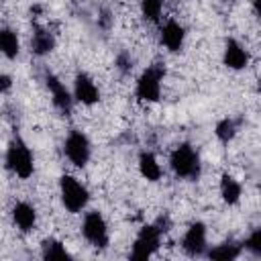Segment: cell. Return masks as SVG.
I'll use <instances>...</instances> for the list:
<instances>
[{"instance_id": "6da1fadb", "label": "cell", "mask_w": 261, "mask_h": 261, "mask_svg": "<svg viewBox=\"0 0 261 261\" xmlns=\"http://www.w3.org/2000/svg\"><path fill=\"white\" fill-rule=\"evenodd\" d=\"M169 165H171V171L181 179H196L202 169L200 155L190 143H181L171 151Z\"/></svg>"}, {"instance_id": "7a4b0ae2", "label": "cell", "mask_w": 261, "mask_h": 261, "mask_svg": "<svg viewBox=\"0 0 261 261\" xmlns=\"http://www.w3.org/2000/svg\"><path fill=\"white\" fill-rule=\"evenodd\" d=\"M6 167L18 175L20 179H27L33 175L35 171V161H33V153L29 149V145L20 139V137H14L6 149Z\"/></svg>"}, {"instance_id": "3957f363", "label": "cell", "mask_w": 261, "mask_h": 261, "mask_svg": "<svg viewBox=\"0 0 261 261\" xmlns=\"http://www.w3.org/2000/svg\"><path fill=\"white\" fill-rule=\"evenodd\" d=\"M59 196H61V204L65 206L67 212H82L88 202H90V192L88 188L75 179L73 175H61L59 179Z\"/></svg>"}, {"instance_id": "277c9868", "label": "cell", "mask_w": 261, "mask_h": 261, "mask_svg": "<svg viewBox=\"0 0 261 261\" xmlns=\"http://www.w3.org/2000/svg\"><path fill=\"white\" fill-rule=\"evenodd\" d=\"M165 75V69L155 63L151 67H147L139 80H137V86H135V94L141 102H157L159 96H161V80Z\"/></svg>"}, {"instance_id": "5b68a950", "label": "cell", "mask_w": 261, "mask_h": 261, "mask_svg": "<svg viewBox=\"0 0 261 261\" xmlns=\"http://www.w3.org/2000/svg\"><path fill=\"white\" fill-rule=\"evenodd\" d=\"M82 234H84V239H86L92 247H96V249H106V247H108V241H110L108 224H106L104 216H102L98 210L86 212L84 222H82Z\"/></svg>"}, {"instance_id": "8992f818", "label": "cell", "mask_w": 261, "mask_h": 261, "mask_svg": "<svg viewBox=\"0 0 261 261\" xmlns=\"http://www.w3.org/2000/svg\"><path fill=\"white\" fill-rule=\"evenodd\" d=\"M159 245H161V228L157 224H145V226H141V230L133 243L130 257L137 261L149 259L159 249Z\"/></svg>"}, {"instance_id": "52a82bcc", "label": "cell", "mask_w": 261, "mask_h": 261, "mask_svg": "<svg viewBox=\"0 0 261 261\" xmlns=\"http://www.w3.org/2000/svg\"><path fill=\"white\" fill-rule=\"evenodd\" d=\"M63 153L69 159V163H73L75 167H86L90 161V155H92V145L82 130H71L65 137Z\"/></svg>"}, {"instance_id": "ba28073f", "label": "cell", "mask_w": 261, "mask_h": 261, "mask_svg": "<svg viewBox=\"0 0 261 261\" xmlns=\"http://www.w3.org/2000/svg\"><path fill=\"white\" fill-rule=\"evenodd\" d=\"M45 84H47V90L51 92V100H53V106L61 112V114H69L71 108H73V94L65 88V84L53 75V73H47L45 75Z\"/></svg>"}, {"instance_id": "9c48e42d", "label": "cell", "mask_w": 261, "mask_h": 261, "mask_svg": "<svg viewBox=\"0 0 261 261\" xmlns=\"http://www.w3.org/2000/svg\"><path fill=\"white\" fill-rule=\"evenodd\" d=\"M73 100H77L84 106H94L100 100V90L94 84V80L88 73H77L73 80Z\"/></svg>"}, {"instance_id": "30bf717a", "label": "cell", "mask_w": 261, "mask_h": 261, "mask_svg": "<svg viewBox=\"0 0 261 261\" xmlns=\"http://www.w3.org/2000/svg\"><path fill=\"white\" fill-rule=\"evenodd\" d=\"M181 247L188 255L198 257L202 253H206V224L204 222H194L190 224V228L186 230L184 239H181Z\"/></svg>"}, {"instance_id": "8fae6325", "label": "cell", "mask_w": 261, "mask_h": 261, "mask_svg": "<svg viewBox=\"0 0 261 261\" xmlns=\"http://www.w3.org/2000/svg\"><path fill=\"white\" fill-rule=\"evenodd\" d=\"M222 63L228 69H245L249 65V53L237 39H226L222 51Z\"/></svg>"}, {"instance_id": "7c38bea8", "label": "cell", "mask_w": 261, "mask_h": 261, "mask_svg": "<svg viewBox=\"0 0 261 261\" xmlns=\"http://www.w3.org/2000/svg\"><path fill=\"white\" fill-rule=\"evenodd\" d=\"M184 41H186V29L175 20H167L161 29V43L169 51L177 53L184 47Z\"/></svg>"}, {"instance_id": "4fadbf2b", "label": "cell", "mask_w": 261, "mask_h": 261, "mask_svg": "<svg viewBox=\"0 0 261 261\" xmlns=\"http://www.w3.org/2000/svg\"><path fill=\"white\" fill-rule=\"evenodd\" d=\"M12 220L18 226V230H22V232L33 230L35 224H37V210H35V206H31L29 202H18L12 208Z\"/></svg>"}, {"instance_id": "5bb4252c", "label": "cell", "mask_w": 261, "mask_h": 261, "mask_svg": "<svg viewBox=\"0 0 261 261\" xmlns=\"http://www.w3.org/2000/svg\"><path fill=\"white\" fill-rule=\"evenodd\" d=\"M55 47V39L53 35L47 31V29H37L33 33V39H31V51L37 55V57H43V55H49Z\"/></svg>"}, {"instance_id": "9a60e30c", "label": "cell", "mask_w": 261, "mask_h": 261, "mask_svg": "<svg viewBox=\"0 0 261 261\" xmlns=\"http://www.w3.org/2000/svg\"><path fill=\"white\" fill-rule=\"evenodd\" d=\"M139 171L147 181H157L161 177V165L151 151H143L139 155Z\"/></svg>"}, {"instance_id": "2e32d148", "label": "cell", "mask_w": 261, "mask_h": 261, "mask_svg": "<svg viewBox=\"0 0 261 261\" xmlns=\"http://www.w3.org/2000/svg\"><path fill=\"white\" fill-rule=\"evenodd\" d=\"M220 196L228 206L237 204L241 200V196H243V188H241L239 179H234L230 173H224L220 177Z\"/></svg>"}, {"instance_id": "e0dca14e", "label": "cell", "mask_w": 261, "mask_h": 261, "mask_svg": "<svg viewBox=\"0 0 261 261\" xmlns=\"http://www.w3.org/2000/svg\"><path fill=\"white\" fill-rule=\"evenodd\" d=\"M20 51L18 37L12 29H0V53L8 59H14Z\"/></svg>"}, {"instance_id": "ac0fdd59", "label": "cell", "mask_w": 261, "mask_h": 261, "mask_svg": "<svg viewBox=\"0 0 261 261\" xmlns=\"http://www.w3.org/2000/svg\"><path fill=\"white\" fill-rule=\"evenodd\" d=\"M241 245H237V243H222V245H216V247H212L210 251H208V257L210 259H216V261H232V259H237L239 255H241Z\"/></svg>"}, {"instance_id": "d6986e66", "label": "cell", "mask_w": 261, "mask_h": 261, "mask_svg": "<svg viewBox=\"0 0 261 261\" xmlns=\"http://www.w3.org/2000/svg\"><path fill=\"white\" fill-rule=\"evenodd\" d=\"M41 255H43L45 259H71V255H69V251L65 249V245H63L61 241H57V239H47V241L43 243Z\"/></svg>"}, {"instance_id": "ffe728a7", "label": "cell", "mask_w": 261, "mask_h": 261, "mask_svg": "<svg viewBox=\"0 0 261 261\" xmlns=\"http://www.w3.org/2000/svg\"><path fill=\"white\" fill-rule=\"evenodd\" d=\"M163 12V0H141V14L149 22H157Z\"/></svg>"}, {"instance_id": "44dd1931", "label": "cell", "mask_w": 261, "mask_h": 261, "mask_svg": "<svg viewBox=\"0 0 261 261\" xmlns=\"http://www.w3.org/2000/svg\"><path fill=\"white\" fill-rule=\"evenodd\" d=\"M214 133H216L218 141L228 143V141H232V139H234V135H237V122H234L232 118H222V120L216 124Z\"/></svg>"}, {"instance_id": "7402d4cb", "label": "cell", "mask_w": 261, "mask_h": 261, "mask_svg": "<svg viewBox=\"0 0 261 261\" xmlns=\"http://www.w3.org/2000/svg\"><path fill=\"white\" fill-rule=\"evenodd\" d=\"M243 247H245L247 251H251L253 255H261V228H255V230L247 237V241L243 243Z\"/></svg>"}, {"instance_id": "603a6c76", "label": "cell", "mask_w": 261, "mask_h": 261, "mask_svg": "<svg viewBox=\"0 0 261 261\" xmlns=\"http://www.w3.org/2000/svg\"><path fill=\"white\" fill-rule=\"evenodd\" d=\"M12 88V77L8 73H0V94L8 92Z\"/></svg>"}, {"instance_id": "cb8c5ba5", "label": "cell", "mask_w": 261, "mask_h": 261, "mask_svg": "<svg viewBox=\"0 0 261 261\" xmlns=\"http://www.w3.org/2000/svg\"><path fill=\"white\" fill-rule=\"evenodd\" d=\"M116 63H118V67H120L122 71H126V69H130V63H133V61H130V59H128L126 55H120Z\"/></svg>"}, {"instance_id": "d4e9b609", "label": "cell", "mask_w": 261, "mask_h": 261, "mask_svg": "<svg viewBox=\"0 0 261 261\" xmlns=\"http://www.w3.org/2000/svg\"><path fill=\"white\" fill-rule=\"evenodd\" d=\"M169 2H177V0H169Z\"/></svg>"}]
</instances>
